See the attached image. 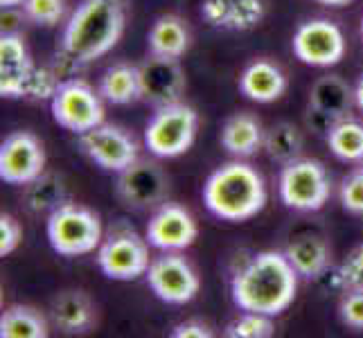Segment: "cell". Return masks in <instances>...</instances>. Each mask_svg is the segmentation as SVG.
I'll return each mask as SVG.
<instances>
[{
	"mask_svg": "<svg viewBox=\"0 0 363 338\" xmlns=\"http://www.w3.org/2000/svg\"><path fill=\"white\" fill-rule=\"evenodd\" d=\"M124 0H82L61 34L59 61L68 70L89 66L118 45L124 34Z\"/></svg>",
	"mask_w": 363,
	"mask_h": 338,
	"instance_id": "1",
	"label": "cell"
},
{
	"mask_svg": "<svg viewBox=\"0 0 363 338\" xmlns=\"http://www.w3.org/2000/svg\"><path fill=\"white\" fill-rule=\"evenodd\" d=\"M298 271L280 250H262L235 273L230 293L242 311L280 316L296 300Z\"/></svg>",
	"mask_w": 363,
	"mask_h": 338,
	"instance_id": "2",
	"label": "cell"
},
{
	"mask_svg": "<svg viewBox=\"0 0 363 338\" xmlns=\"http://www.w3.org/2000/svg\"><path fill=\"white\" fill-rule=\"evenodd\" d=\"M203 203L221 221H248L267 205L264 179L242 158L226 162L208 176L203 185Z\"/></svg>",
	"mask_w": 363,
	"mask_h": 338,
	"instance_id": "3",
	"label": "cell"
},
{
	"mask_svg": "<svg viewBox=\"0 0 363 338\" xmlns=\"http://www.w3.org/2000/svg\"><path fill=\"white\" fill-rule=\"evenodd\" d=\"M57 86V72L34 64L21 32L0 36V95L41 102L52 99Z\"/></svg>",
	"mask_w": 363,
	"mask_h": 338,
	"instance_id": "4",
	"label": "cell"
},
{
	"mask_svg": "<svg viewBox=\"0 0 363 338\" xmlns=\"http://www.w3.org/2000/svg\"><path fill=\"white\" fill-rule=\"evenodd\" d=\"M45 235L57 255L79 257L99 248L104 240V228L95 210L66 201L48 215Z\"/></svg>",
	"mask_w": 363,
	"mask_h": 338,
	"instance_id": "5",
	"label": "cell"
},
{
	"mask_svg": "<svg viewBox=\"0 0 363 338\" xmlns=\"http://www.w3.org/2000/svg\"><path fill=\"white\" fill-rule=\"evenodd\" d=\"M149 246L147 237H140L131 225L116 223L99 244L95 261L108 280L131 282L145 275L152 264Z\"/></svg>",
	"mask_w": 363,
	"mask_h": 338,
	"instance_id": "6",
	"label": "cell"
},
{
	"mask_svg": "<svg viewBox=\"0 0 363 338\" xmlns=\"http://www.w3.org/2000/svg\"><path fill=\"white\" fill-rule=\"evenodd\" d=\"M199 116L190 104L174 102L156 108L145 129V147L156 158H179L194 145Z\"/></svg>",
	"mask_w": 363,
	"mask_h": 338,
	"instance_id": "7",
	"label": "cell"
},
{
	"mask_svg": "<svg viewBox=\"0 0 363 338\" xmlns=\"http://www.w3.org/2000/svg\"><path fill=\"white\" fill-rule=\"evenodd\" d=\"M282 203L296 212H318L332 192L330 174L316 158H296L286 162L278 179Z\"/></svg>",
	"mask_w": 363,
	"mask_h": 338,
	"instance_id": "8",
	"label": "cell"
},
{
	"mask_svg": "<svg viewBox=\"0 0 363 338\" xmlns=\"http://www.w3.org/2000/svg\"><path fill=\"white\" fill-rule=\"evenodd\" d=\"M102 93L84 79H64L50 99V111L59 127L70 133H86L104 122Z\"/></svg>",
	"mask_w": 363,
	"mask_h": 338,
	"instance_id": "9",
	"label": "cell"
},
{
	"mask_svg": "<svg viewBox=\"0 0 363 338\" xmlns=\"http://www.w3.org/2000/svg\"><path fill=\"white\" fill-rule=\"evenodd\" d=\"M145 278L154 295L167 305L192 303L201 289L196 271L179 250H162V255L152 259Z\"/></svg>",
	"mask_w": 363,
	"mask_h": 338,
	"instance_id": "10",
	"label": "cell"
},
{
	"mask_svg": "<svg viewBox=\"0 0 363 338\" xmlns=\"http://www.w3.org/2000/svg\"><path fill=\"white\" fill-rule=\"evenodd\" d=\"M169 179L156 160L138 158L118 174L116 196L131 210H156L167 201Z\"/></svg>",
	"mask_w": 363,
	"mask_h": 338,
	"instance_id": "11",
	"label": "cell"
},
{
	"mask_svg": "<svg viewBox=\"0 0 363 338\" xmlns=\"http://www.w3.org/2000/svg\"><path fill=\"white\" fill-rule=\"evenodd\" d=\"M79 147L97 167L116 174L127 169L133 160L140 158V147H138L135 137L127 129L118 127V124L106 122L82 133Z\"/></svg>",
	"mask_w": 363,
	"mask_h": 338,
	"instance_id": "12",
	"label": "cell"
},
{
	"mask_svg": "<svg viewBox=\"0 0 363 338\" xmlns=\"http://www.w3.org/2000/svg\"><path fill=\"white\" fill-rule=\"evenodd\" d=\"M291 47L303 64L330 68L345 57V36L336 23L328 18H311L296 30Z\"/></svg>",
	"mask_w": 363,
	"mask_h": 338,
	"instance_id": "13",
	"label": "cell"
},
{
	"mask_svg": "<svg viewBox=\"0 0 363 338\" xmlns=\"http://www.w3.org/2000/svg\"><path fill=\"white\" fill-rule=\"evenodd\" d=\"M45 171V147L32 131H14L0 145V179L28 185Z\"/></svg>",
	"mask_w": 363,
	"mask_h": 338,
	"instance_id": "14",
	"label": "cell"
},
{
	"mask_svg": "<svg viewBox=\"0 0 363 338\" xmlns=\"http://www.w3.org/2000/svg\"><path fill=\"white\" fill-rule=\"evenodd\" d=\"M147 242L158 250H185L199 237V225L192 212L179 203H160L147 223Z\"/></svg>",
	"mask_w": 363,
	"mask_h": 338,
	"instance_id": "15",
	"label": "cell"
},
{
	"mask_svg": "<svg viewBox=\"0 0 363 338\" xmlns=\"http://www.w3.org/2000/svg\"><path fill=\"white\" fill-rule=\"evenodd\" d=\"M140 91L147 104L156 108L181 102L185 91V70L181 68L179 59L169 57H147L140 66Z\"/></svg>",
	"mask_w": 363,
	"mask_h": 338,
	"instance_id": "16",
	"label": "cell"
},
{
	"mask_svg": "<svg viewBox=\"0 0 363 338\" xmlns=\"http://www.w3.org/2000/svg\"><path fill=\"white\" fill-rule=\"evenodd\" d=\"M264 0H203L201 16L223 32H250L264 21Z\"/></svg>",
	"mask_w": 363,
	"mask_h": 338,
	"instance_id": "17",
	"label": "cell"
},
{
	"mask_svg": "<svg viewBox=\"0 0 363 338\" xmlns=\"http://www.w3.org/2000/svg\"><path fill=\"white\" fill-rule=\"evenodd\" d=\"M50 320L68 336L89 334L97 322V309L89 293L82 289H64L50 303Z\"/></svg>",
	"mask_w": 363,
	"mask_h": 338,
	"instance_id": "18",
	"label": "cell"
},
{
	"mask_svg": "<svg viewBox=\"0 0 363 338\" xmlns=\"http://www.w3.org/2000/svg\"><path fill=\"white\" fill-rule=\"evenodd\" d=\"M240 91L250 102L271 104L280 99L286 91V77L273 61L257 59L248 64L240 74Z\"/></svg>",
	"mask_w": 363,
	"mask_h": 338,
	"instance_id": "19",
	"label": "cell"
},
{
	"mask_svg": "<svg viewBox=\"0 0 363 338\" xmlns=\"http://www.w3.org/2000/svg\"><path fill=\"white\" fill-rule=\"evenodd\" d=\"M286 259L298 271L300 278L305 280H318L320 275L332 266V250L328 242L320 235L305 232L296 237V240L284 250Z\"/></svg>",
	"mask_w": 363,
	"mask_h": 338,
	"instance_id": "20",
	"label": "cell"
},
{
	"mask_svg": "<svg viewBox=\"0 0 363 338\" xmlns=\"http://www.w3.org/2000/svg\"><path fill=\"white\" fill-rule=\"evenodd\" d=\"M264 135L255 116L235 113L221 127V147L235 158H250L264 147Z\"/></svg>",
	"mask_w": 363,
	"mask_h": 338,
	"instance_id": "21",
	"label": "cell"
},
{
	"mask_svg": "<svg viewBox=\"0 0 363 338\" xmlns=\"http://www.w3.org/2000/svg\"><path fill=\"white\" fill-rule=\"evenodd\" d=\"M190 41H192L190 28H187V23L177 14L158 16L147 34L149 55H156V57L181 59L187 50H190Z\"/></svg>",
	"mask_w": 363,
	"mask_h": 338,
	"instance_id": "22",
	"label": "cell"
},
{
	"mask_svg": "<svg viewBox=\"0 0 363 338\" xmlns=\"http://www.w3.org/2000/svg\"><path fill=\"white\" fill-rule=\"evenodd\" d=\"M354 104V89H350V84L339 74L318 77L309 91V106L328 113L336 120L347 118Z\"/></svg>",
	"mask_w": 363,
	"mask_h": 338,
	"instance_id": "23",
	"label": "cell"
},
{
	"mask_svg": "<svg viewBox=\"0 0 363 338\" xmlns=\"http://www.w3.org/2000/svg\"><path fill=\"white\" fill-rule=\"evenodd\" d=\"M99 93L108 104L124 106L143 99L140 91V70L131 64H113L104 70L99 79Z\"/></svg>",
	"mask_w": 363,
	"mask_h": 338,
	"instance_id": "24",
	"label": "cell"
},
{
	"mask_svg": "<svg viewBox=\"0 0 363 338\" xmlns=\"http://www.w3.org/2000/svg\"><path fill=\"white\" fill-rule=\"evenodd\" d=\"M66 201H68L66 185L64 179L57 176V174L43 171L39 179L23 185V205L32 215H50V212H55Z\"/></svg>",
	"mask_w": 363,
	"mask_h": 338,
	"instance_id": "25",
	"label": "cell"
},
{
	"mask_svg": "<svg viewBox=\"0 0 363 338\" xmlns=\"http://www.w3.org/2000/svg\"><path fill=\"white\" fill-rule=\"evenodd\" d=\"M48 334V318L34 307L11 305L0 316L3 338H45Z\"/></svg>",
	"mask_w": 363,
	"mask_h": 338,
	"instance_id": "26",
	"label": "cell"
},
{
	"mask_svg": "<svg viewBox=\"0 0 363 338\" xmlns=\"http://www.w3.org/2000/svg\"><path fill=\"white\" fill-rule=\"evenodd\" d=\"M330 152L343 162L363 160V122L354 118H343L328 133Z\"/></svg>",
	"mask_w": 363,
	"mask_h": 338,
	"instance_id": "27",
	"label": "cell"
},
{
	"mask_svg": "<svg viewBox=\"0 0 363 338\" xmlns=\"http://www.w3.org/2000/svg\"><path fill=\"white\" fill-rule=\"evenodd\" d=\"M264 152L273 162L286 165L303 154V133L291 122H278L264 135Z\"/></svg>",
	"mask_w": 363,
	"mask_h": 338,
	"instance_id": "28",
	"label": "cell"
},
{
	"mask_svg": "<svg viewBox=\"0 0 363 338\" xmlns=\"http://www.w3.org/2000/svg\"><path fill=\"white\" fill-rule=\"evenodd\" d=\"M275 332L273 316L257 314V311H244L233 322H228L223 336L228 338H269Z\"/></svg>",
	"mask_w": 363,
	"mask_h": 338,
	"instance_id": "29",
	"label": "cell"
},
{
	"mask_svg": "<svg viewBox=\"0 0 363 338\" xmlns=\"http://www.w3.org/2000/svg\"><path fill=\"white\" fill-rule=\"evenodd\" d=\"M21 7L25 18L41 28H55L66 16V0H25Z\"/></svg>",
	"mask_w": 363,
	"mask_h": 338,
	"instance_id": "30",
	"label": "cell"
},
{
	"mask_svg": "<svg viewBox=\"0 0 363 338\" xmlns=\"http://www.w3.org/2000/svg\"><path fill=\"white\" fill-rule=\"evenodd\" d=\"M341 205L350 215H363V167L350 171L341 183Z\"/></svg>",
	"mask_w": 363,
	"mask_h": 338,
	"instance_id": "31",
	"label": "cell"
},
{
	"mask_svg": "<svg viewBox=\"0 0 363 338\" xmlns=\"http://www.w3.org/2000/svg\"><path fill=\"white\" fill-rule=\"evenodd\" d=\"M339 316L347 327L363 329V289L343 291L339 303Z\"/></svg>",
	"mask_w": 363,
	"mask_h": 338,
	"instance_id": "32",
	"label": "cell"
},
{
	"mask_svg": "<svg viewBox=\"0 0 363 338\" xmlns=\"http://www.w3.org/2000/svg\"><path fill=\"white\" fill-rule=\"evenodd\" d=\"M341 280L345 291L347 289H363V244L352 248L347 253L345 261L339 266Z\"/></svg>",
	"mask_w": 363,
	"mask_h": 338,
	"instance_id": "33",
	"label": "cell"
},
{
	"mask_svg": "<svg viewBox=\"0 0 363 338\" xmlns=\"http://www.w3.org/2000/svg\"><path fill=\"white\" fill-rule=\"evenodd\" d=\"M23 240V228H21V221L14 215H7L3 212L0 215V255H11L14 250L18 248Z\"/></svg>",
	"mask_w": 363,
	"mask_h": 338,
	"instance_id": "34",
	"label": "cell"
},
{
	"mask_svg": "<svg viewBox=\"0 0 363 338\" xmlns=\"http://www.w3.org/2000/svg\"><path fill=\"white\" fill-rule=\"evenodd\" d=\"M336 118H332V116H328V113H323V111H318V108H307V127H309V131H314L316 135H325L328 137V133L336 127Z\"/></svg>",
	"mask_w": 363,
	"mask_h": 338,
	"instance_id": "35",
	"label": "cell"
},
{
	"mask_svg": "<svg viewBox=\"0 0 363 338\" xmlns=\"http://www.w3.org/2000/svg\"><path fill=\"white\" fill-rule=\"evenodd\" d=\"M212 332L201 320H185L172 329V338H210Z\"/></svg>",
	"mask_w": 363,
	"mask_h": 338,
	"instance_id": "36",
	"label": "cell"
},
{
	"mask_svg": "<svg viewBox=\"0 0 363 338\" xmlns=\"http://www.w3.org/2000/svg\"><path fill=\"white\" fill-rule=\"evenodd\" d=\"M16 7H5L3 9V18H0V23H3V34H14V32H21L18 25L23 23L25 14H18V11H14Z\"/></svg>",
	"mask_w": 363,
	"mask_h": 338,
	"instance_id": "37",
	"label": "cell"
},
{
	"mask_svg": "<svg viewBox=\"0 0 363 338\" xmlns=\"http://www.w3.org/2000/svg\"><path fill=\"white\" fill-rule=\"evenodd\" d=\"M354 102H357V106L363 111V74H361L359 81H357V86H354Z\"/></svg>",
	"mask_w": 363,
	"mask_h": 338,
	"instance_id": "38",
	"label": "cell"
},
{
	"mask_svg": "<svg viewBox=\"0 0 363 338\" xmlns=\"http://www.w3.org/2000/svg\"><path fill=\"white\" fill-rule=\"evenodd\" d=\"M320 5H330V7H343L347 3H352V0H318Z\"/></svg>",
	"mask_w": 363,
	"mask_h": 338,
	"instance_id": "39",
	"label": "cell"
},
{
	"mask_svg": "<svg viewBox=\"0 0 363 338\" xmlns=\"http://www.w3.org/2000/svg\"><path fill=\"white\" fill-rule=\"evenodd\" d=\"M25 0H0V5H3V9L5 7H18V5H23Z\"/></svg>",
	"mask_w": 363,
	"mask_h": 338,
	"instance_id": "40",
	"label": "cell"
},
{
	"mask_svg": "<svg viewBox=\"0 0 363 338\" xmlns=\"http://www.w3.org/2000/svg\"><path fill=\"white\" fill-rule=\"evenodd\" d=\"M361 36H363V21H361Z\"/></svg>",
	"mask_w": 363,
	"mask_h": 338,
	"instance_id": "41",
	"label": "cell"
},
{
	"mask_svg": "<svg viewBox=\"0 0 363 338\" xmlns=\"http://www.w3.org/2000/svg\"><path fill=\"white\" fill-rule=\"evenodd\" d=\"M359 167H363V160H361V162H359Z\"/></svg>",
	"mask_w": 363,
	"mask_h": 338,
	"instance_id": "42",
	"label": "cell"
}]
</instances>
